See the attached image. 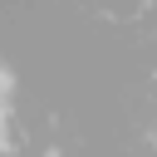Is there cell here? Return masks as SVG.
Segmentation results:
<instances>
[{
    "instance_id": "obj_1",
    "label": "cell",
    "mask_w": 157,
    "mask_h": 157,
    "mask_svg": "<svg viewBox=\"0 0 157 157\" xmlns=\"http://www.w3.org/2000/svg\"><path fill=\"white\" fill-rule=\"evenodd\" d=\"M0 98H5V74H0Z\"/></svg>"
}]
</instances>
